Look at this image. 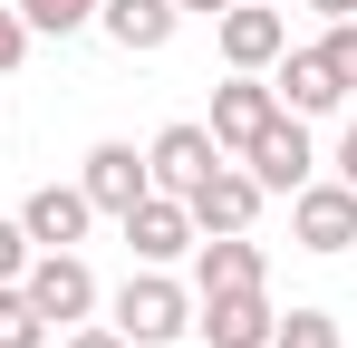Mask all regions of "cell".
Masks as SVG:
<instances>
[{"instance_id": "1", "label": "cell", "mask_w": 357, "mask_h": 348, "mask_svg": "<svg viewBox=\"0 0 357 348\" xmlns=\"http://www.w3.org/2000/svg\"><path fill=\"white\" fill-rule=\"evenodd\" d=\"M116 329H126V348H174L183 329H193V290L145 261V271L116 290Z\"/></svg>"}, {"instance_id": "2", "label": "cell", "mask_w": 357, "mask_h": 348, "mask_svg": "<svg viewBox=\"0 0 357 348\" xmlns=\"http://www.w3.org/2000/svg\"><path fill=\"white\" fill-rule=\"evenodd\" d=\"M271 290L241 281V290H193V339L203 348H271Z\"/></svg>"}, {"instance_id": "3", "label": "cell", "mask_w": 357, "mask_h": 348, "mask_svg": "<svg viewBox=\"0 0 357 348\" xmlns=\"http://www.w3.org/2000/svg\"><path fill=\"white\" fill-rule=\"evenodd\" d=\"M241 165H251V184H261V194H299V184H309V174H319V145H309V116H271V126H261V136H251V145H241Z\"/></svg>"}, {"instance_id": "4", "label": "cell", "mask_w": 357, "mask_h": 348, "mask_svg": "<svg viewBox=\"0 0 357 348\" xmlns=\"http://www.w3.org/2000/svg\"><path fill=\"white\" fill-rule=\"evenodd\" d=\"M20 290H29V310H39V319H59V329H77V319L97 310V271H87L77 252H29Z\"/></svg>"}, {"instance_id": "5", "label": "cell", "mask_w": 357, "mask_h": 348, "mask_svg": "<svg viewBox=\"0 0 357 348\" xmlns=\"http://www.w3.org/2000/svg\"><path fill=\"white\" fill-rule=\"evenodd\" d=\"M290 242L299 252H348L357 242V194L338 184V174H328V184L309 174V184L290 194Z\"/></svg>"}, {"instance_id": "6", "label": "cell", "mask_w": 357, "mask_h": 348, "mask_svg": "<svg viewBox=\"0 0 357 348\" xmlns=\"http://www.w3.org/2000/svg\"><path fill=\"white\" fill-rule=\"evenodd\" d=\"M261 184H251V165H213L193 194H183V213H193V232H251L261 223Z\"/></svg>"}, {"instance_id": "7", "label": "cell", "mask_w": 357, "mask_h": 348, "mask_svg": "<svg viewBox=\"0 0 357 348\" xmlns=\"http://www.w3.org/2000/svg\"><path fill=\"white\" fill-rule=\"evenodd\" d=\"M116 223H126V242H135V261H155V271H165V261H183V252L203 242V232H193V213H183V194H145V203H126Z\"/></svg>"}, {"instance_id": "8", "label": "cell", "mask_w": 357, "mask_h": 348, "mask_svg": "<svg viewBox=\"0 0 357 348\" xmlns=\"http://www.w3.org/2000/svg\"><path fill=\"white\" fill-rule=\"evenodd\" d=\"M271 116H280L271 78H261V68H232V78L213 87V145H222V155H241V145H251V136H261Z\"/></svg>"}, {"instance_id": "9", "label": "cell", "mask_w": 357, "mask_h": 348, "mask_svg": "<svg viewBox=\"0 0 357 348\" xmlns=\"http://www.w3.org/2000/svg\"><path fill=\"white\" fill-rule=\"evenodd\" d=\"M213 165H222V145H213V126H193V116H183V126H165V136L145 145V174H155V194H193Z\"/></svg>"}, {"instance_id": "10", "label": "cell", "mask_w": 357, "mask_h": 348, "mask_svg": "<svg viewBox=\"0 0 357 348\" xmlns=\"http://www.w3.org/2000/svg\"><path fill=\"white\" fill-rule=\"evenodd\" d=\"M97 223V203H87V184H39L29 203H20V232L39 242V252H77Z\"/></svg>"}, {"instance_id": "11", "label": "cell", "mask_w": 357, "mask_h": 348, "mask_svg": "<svg viewBox=\"0 0 357 348\" xmlns=\"http://www.w3.org/2000/svg\"><path fill=\"white\" fill-rule=\"evenodd\" d=\"M77 184H87V203H97V213H126V203H145V194H155L145 155H135V145H116V136H107V145H87Z\"/></svg>"}, {"instance_id": "12", "label": "cell", "mask_w": 357, "mask_h": 348, "mask_svg": "<svg viewBox=\"0 0 357 348\" xmlns=\"http://www.w3.org/2000/svg\"><path fill=\"white\" fill-rule=\"evenodd\" d=\"M271 68H280V78H271V97H280L290 116H338V107H348V87H338V68H328L319 49H280Z\"/></svg>"}, {"instance_id": "13", "label": "cell", "mask_w": 357, "mask_h": 348, "mask_svg": "<svg viewBox=\"0 0 357 348\" xmlns=\"http://www.w3.org/2000/svg\"><path fill=\"white\" fill-rule=\"evenodd\" d=\"M97 29H107L126 58H155L183 29V10H174V0H97Z\"/></svg>"}, {"instance_id": "14", "label": "cell", "mask_w": 357, "mask_h": 348, "mask_svg": "<svg viewBox=\"0 0 357 348\" xmlns=\"http://www.w3.org/2000/svg\"><path fill=\"white\" fill-rule=\"evenodd\" d=\"M213 29H222V58H232V68H271V58L290 49V20H280V10H251V0H232Z\"/></svg>"}, {"instance_id": "15", "label": "cell", "mask_w": 357, "mask_h": 348, "mask_svg": "<svg viewBox=\"0 0 357 348\" xmlns=\"http://www.w3.org/2000/svg\"><path fill=\"white\" fill-rule=\"evenodd\" d=\"M271 261H261V242L251 232H203L193 242V290H241V281H261Z\"/></svg>"}, {"instance_id": "16", "label": "cell", "mask_w": 357, "mask_h": 348, "mask_svg": "<svg viewBox=\"0 0 357 348\" xmlns=\"http://www.w3.org/2000/svg\"><path fill=\"white\" fill-rule=\"evenodd\" d=\"M10 10L29 20V39H68V29L97 20V0H10Z\"/></svg>"}, {"instance_id": "17", "label": "cell", "mask_w": 357, "mask_h": 348, "mask_svg": "<svg viewBox=\"0 0 357 348\" xmlns=\"http://www.w3.org/2000/svg\"><path fill=\"white\" fill-rule=\"evenodd\" d=\"M0 348H49V319L29 310L20 281H0Z\"/></svg>"}, {"instance_id": "18", "label": "cell", "mask_w": 357, "mask_h": 348, "mask_svg": "<svg viewBox=\"0 0 357 348\" xmlns=\"http://www.w3.org/2000/svg\"><path fill=\"white\" fill-rule=\"evenodd\" d=\"M271 348H348V339H338L328 310H280V319H271Z\"/></svg>"}, {"instance_id": "19", "label": "cell", "mask_w": 357, "mask_h": 348, "mask_svg": "<svg viewBox=\"0 0 357 348\" xmlns=\"http://www.w3.org/2000/svg\"><path fill=\"white\" fill-rule=\"evenodd\" d=\"M319 58L338 68V87H357V20H328V39H319Z\"/></svg>"}, {"instance_id": "20", "label": "cell", "mask_w": 357, "mask_h": 348, "mask_svg": "<svg viewBox=\"0 0 357 348\" xmlns=\"http://www.w3.org/2000/svg\"><path fill=\"white\" fill-rule=\"evenodd\" d=\"M20 58H29V20H20V10H10V0H0V78H10V68H20Z\"/></svg>"}, {"instance_id": "21", "label": "cell", "mask_w": 357, "mask_h": 348, "mask_svg": "<svg viewBox=\"0 0 357 348\" xmlns=\"http://www.w3.org/2000/svg\"><path fill=\"white\" fill-rule=\"evenodd\" d=\"M29 252H39L29 232H20V223H0V281H20V271H29Z\"/></svg>"}, {"instance_id": "22", "label": "cell", "mask_w": 357, "mask_h": 348, "mask_svg": "<svg viewBox=\"0 0 357 348\" xmlns=\"http://www.w3.org/2000/svg\"><path fill=\"white\" fill-rule=\"evenodd\" d=\"M59 348H126V329H116V319H107V329H87V319H77V329H59Z\"/></svg>"}, {"instance_id": "23", "label": "cell", "mask_w": 357, "mask_h": 348, "mask_svg": "<svg viewBox=\"0 0 357 348\" xmlns=\"http://www.w3.org/2000/svg\"><path fill=\"white\" fill-rule=\"evenodd\" d=\"M338 184H348V194H357V126H348V136H338Z\"/></svg>"}, {"instance_id": "24", "label": "cell", "mask_w": 357, "mask_h": 348, "mask_svg": "<svg viewBox=\"0 0 357 348\" xmlns=\"http://www.w3.org/2000/svg\"><path fill=\"white\" fill-rule=\"evenodd\" d=\"M309 10H319V20H357V0H309Z\"/></svg>"}, {"instance_id": "25", "label": "cell", "mask_w": 357, "mask_h": 348, "mask_svg": "<svg viewBox=\"0 0 357 348\" xmlns=\"http://www.w3.org/2000/svg\"><path fill=\"white\" fill-rule=\"evenodd\" d=\"M174 10H203V20H222V10H232V0H174Z\"/></svg>"}]
</instances>
